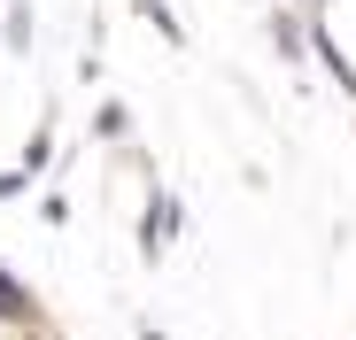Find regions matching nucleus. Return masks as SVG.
Returning <instances> with one entry per match:
<instances>
[{
  "mask_svg": "<svg viewBox=\"0 0 356 340\" xmlns=\"http://www.w3.org/2000/svg\"><path fill=\"white\" fill-rule=\"evenodd\" d=\"M140 340H163V332H155V325H147V332H140Z\"/></svg>",
  "mask_w": 356,
  "mask_h": 340,
  "instance_id": "1",
  "label": "nucleus"
}]
</instances>
